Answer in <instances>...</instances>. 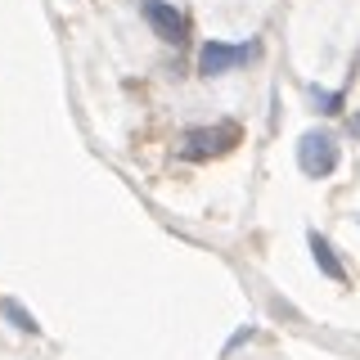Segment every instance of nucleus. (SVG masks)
<instances>
[{"instance_id":"f257e3e1","label":"nucleus","mask_w":360,"mask_h":360,"mask_svg":"<svg viewBox=\"0 0 360 360\" xmlns=\"http://www.w3.org/2000/svg\"><path fill=\"white\" fill-rule=\"evenodd\" d=\"M257 54H262V45H257V41H243V45L207 41V45L198 50V72H202V77H225V72H234L239 63L257 59Z\"/></svg>"},{"instance_id":"f03ea898","label":"nucleus","mask_w":360,"mask_h":360,"mask_svg":"<svg viewBox=\"0 0 360 360\" xmlns=\"http://www.w3.org/2000/svg\"><path fill=\"white\" fill-rule=\"evenodd\" d=\"M297 167L307 176H315V180L329 176L333 167H338V140H333L329 131H307L297 140Z\"/></svg>"},{"instance_id":"7ed1b4c3","label":"nucleus","mask_w":360,"mask_h":360,"mask_svg":"<svg viewBox=\"0 0 360 360\" xmlns=\"http://www.w3.org/2000/svg\"><path fill=\"white\" fill-rule=\"evenodd\" d=\"M239 140V127H198V131H189L185 135V144H180V153L189 158V162H202V158H212V153H225L230 144Z\"/></svg>"},{"instance_id":"20e7f679","label":"nucleus","mask_w":360,"mask_h":360,"mask_svg":"<svg viewBox=\"0 0 360 360\" xmlns=\"http://www.w3.org/2000/svg\"><path fill=\"white\" fill-rule=\"evenodd\" d=\"M140 14L149 18V27L167 45H180V41H185V14H180L176 5H167V0H140Z\"/></svg>"},{"instance_id":"39448f33","label":"nucleus","mask_w":360,"mask_h":360,"mask_svg":"<svg viewBox=\"0 0 360 360\" xmlns=\"http://www.w3.org/2000/svg\"><path fill=\"white\" fill-rule=\"evenodd\" d=\"M307 243H311V257H315V266H320V270H324L329 279H338V284H342V279H347V270H342V262H338L333 243L324 239V234H311Z\"/></svg>"},{"instance_id":"423d86ee","label":"nucleus","mask_w":360,"mask_h":360,"mask_svg":"<svg viewBox=\"0 0 360 360\" xmlns=\"http://www.w3.org/2000/svg\"><path fill=\"white\" fill-rule=\"evenodd\" d=\"M0 315H5V320H9V324H14V329H18V333H41V324H37V315H32V311H22V307H18V302H14V297H0Z\"/></svg>"},{"instance_id":"0eeeda50","label":"nucleus","mask_w":360,"mask_h":360,"mask_svg":"<svg viewBox=\"0 0 360 360\" xmlns=\"http://www.w3.org/2000/svg\"><path fill=\"white\" fill-rule=\"evenodd\" d=\"M311 99L320 104V112H338V104H342V95H333V90H320V86H311Z\"/></svg>"},{"instance_id":"6e6552de","label":"nucleus","mask_w":360,"mask_h":360,"mask_svg":"<svg viewBox=\"0 0 360 360\" xmlns=\"http://www.w3.org/2000/svg\"><path fill=\"white\" fill-rule=\"evenodd\" d=\"M352 131H356V135H360V112H356V117H352Z\"/></svg>"}]
</instances>
